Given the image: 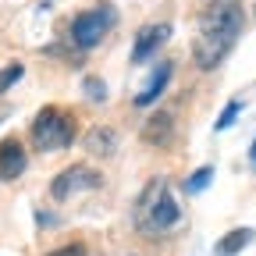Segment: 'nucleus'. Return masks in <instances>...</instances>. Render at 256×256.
I'll list each match as a JSON object with an SVG mask.
<instances>
[{
	"mask_svg": "<svg viewBox=\"0 0 256 256\" xmlns=\"http://www.w3.org/2000/svg\"><path fill=\"white\" fill-rule=\"evenodd\" d=\"M246 25V11L238 0H217V4L203 14L200 22V40L192 46V57L203 72H214L217 64L228 57V50L235 46L238 32Z\"/></svg>",
	"mask_w": 256,
	"mask_h": 256,
	"instance_id": "nucleus-1",
	"label": "nucleus"
},
{
	"mask_svg": "<svg viewBox=\"0 0 256 256\" xmlns=\"http://www.w3.org/2000/svg\"><path fill=\"white\" fill-rule=\"evenodd\" d=\"M136 228L142 235H164L168 228L178 224V203L171 196V188L164 178H153L136 200Z\"/></svg>",
	"mask_w": 256,
	"mask_h": 256,
	"instance_id": "nucleus-2",
	"label": "nucleus"
},
{
	"mask_svg": "<svg viewBox=\"0 0 256 256\" xmlns=\"http://www.w3.org/2000/svg\"><path fill=\"white\" fill-rule=\"evenodd\" d=\"M75 139V118L68 110L60 107H43L36 114V121H32V142H36V150H64L72 146Z\"/></svg>",
	"mask_w": 256,
	"mask_h": 256,
	"instance_id": "nucleus-3",
	"label": "nucleus"
},
{
	"mask_svg": "<svg viewBox=\"0 0 256 256\" xmlns=\"http://www.w3.org/2000/svg\"><path fill=\"white\" fill-rule=\"evenodd\" d=\"M114 25H118V11H114V8H92V11H82V14L72 22V43H75L78 50H92Z\"/></svg>",
	"mask_w": 256,
	"mask_h": 256,
	"instance_id": "nucleus-4",
	"label": "nucleus"
},
{
	"mask_svg": "<svg viewBox=\"0 0 256 256\" xmlns=\"http://www.w3.org/2000/svg\"><path fill=\"white\" fill-rule=\"evenodd\" d=\"M82 188H100V174H96L92 168H86V164H75V168L60 171L54 178L50 196L54 200H68V196H75V192H82Z\"/></svg>",
	"mask_w": 256,
	"mask_h": 256,
	"instance_id": "nucleus-5",
	"label": "nucleus"
},
{
	"mask_svg": "<svg viewBox=\"0 0 256 256\" xmlns=\"http://www.w3.org/2000/svg\"><path fill=\"white\" fill-rule=\"evenodd\" d=\"M168 36H171V25H146V28H139L136 46H132V64H142L153 50H160L168 43Z\"/></svg>",
	"mask_w": 256,
	"mask_h": 256,
	"instance_id": "nucleus-6",
	"label": "nucleus"
},
{
	"mask_svg": "<svg viewBox=\"0 0 256 256\" xmlns=\"http://www.w3.org/2000/svg\"><path fill=\"white\" fill-rule=\"evenodd\" d=\"M25 146L18 142V139H4L0 142V182H11V178H18L22 171H25Z\"/></svg>",
	"mask_w": 256,
	"mask_h": 256,
	"instance_id": "nucleus-7",
	"label": "nucleus"
},
{
	"mask_svg": "<svg viewBox=\"0 0 256 256\" xmlns=\"http://www.w3.org/2000/svg\"><path fill=\"white\" fill-rule=\"evenodd\" d=\"M168 82H171V60H160L156 68H153V78L146 82V89L136 92V107H150V104H156V100H160V92L168 89Z\"/></svg>",
	"mask_w": 256,
	"mask_h": 256,
	"instance_id": "nucleus-8",
	"label": "nucleus"
},
{
	"mask_svg": "<svg viewBox=\"0 0 256 256\" xmlns=\"http://www.w3.org/2000/svg\"><path fill=\"white\" fill-rule=\"evenodd\" d=\"M171 136H174V118H171L168 110L153 114V118L146 121V128H142V139H146L150 146H168Z\"/></svg>",
	"mask_w": 256,
	"mask_h": 256,
	"instance_id": "nucleus-9",
	"label": "nucleus"
},
{
	"mask_svg": "<svg viewBox=\"0 0 256 256\" xmlns=\"http://www.w3.org/2000/svg\"><path fill=\"white\" fill-rule=\"evenodd\" d=\"M249 238H252L249 228H235V232H228V235L214 246V252H217V256H235V252H242V249L249 246Z\"/></svg>",
	"mask_w": 256,
	"mask_h": 256,
	"instance_id": "nucleus-10",
	"label": "nucleus"
},
{
	"mask_svg": "<svg viewBox=\"0 0 256 256\" xmlns=\"http://www.w3.org/2000/svg\"><path fill=\"white\" fill-rule=\"evenodd\" d=\"M114 146H118V136L110 132V128H92L89 132V150L92 153H100V156H107V153H114Z\"/></svg>",
	"mask_w": 256,
	"mask_h": 256,
	"instance_id": "nucleus-11",
	"label": "nucleus"
},
{
	"mask_svg": "<svg viewBox=\"0 0 256 256\" xmlns=\"http://www.w3.org/2000/svg\"><path fill=\"white\" fill-rule=\"evenodd\" d=\"M210 178H214V168H200L196 174H188V182H185V192H192V196H196V192H203V188L210 185Z\"/></svg>",
	"mask_w": 256,
	"mask_h": 256,
	"instance_id": "nucleus-12",
	"label": "nucleus"
},
{
	"mask_svg": "<svg viewBox=\"0 0 256 256\" xmlns=\"http://www.w3.org/2000/svg\"><path fill=\"white\" fill-rule=\"evenodd\" d=\"M22 75H25V68H22L18 60H14V64H8V68L0 72V92H8V89H11V86H14Z\"/></svg>",
	"mask_w": 256,
	"mask_h": 256,
	"instance_id": "nucleus-13",
	"label": "nucleus"
},
{
	"mask_svg": "<svg viewBox=\"0 0 256 256\" xmlns=\"http://www.w3.org/2000/svg\"><path fill=\"white\" fill-rule=\"evenodd\" d=\"M82 86H86V92H89V100H92V104H104V100H107V86H104L100 78H92V75H89Z\"/></svg>",
	"mask_w": 256,
	"mask_h": 256,
	"instance_id": "nucleus-14",
	"label": "nucleus"
},
{
	"mask_svg": "<svg viewBox=\"0 0 256 256\" xmlns=\"http://www.w3.org/2000/svg\"><path fill=\"white\" fill-rule=\"evenodd\" d=\"M238 110H242V104H238V100H235V104H228V107L220 110V118H217V124H214V128H217V132H224V128H232V121L238 118Z\"/></svg>",
	"mask_w": 256,
	"mask_h": 256,
	"instance_id": "nucleus-15",
	"label": "nucleus"
},
{
	"mask_svg": "<svg viewBox=\"0 0 256 256\" xmlns=\"http://www.w3.org/2000/svg\"><path fill=\"white\" fill-rule=\"evenodd\" d=\"M50 256H86V246H82V242H75V246H60V249H54Z\"/></svg>",
	"mask_w": 256,
	"mask_h": 256,
	"instance_id": "nucleus-16",
	"label": "nucleus"
},
{
	"mask_svg": "<svg viewBox=\"0 0 256 256\" xmlns=\"http://www.w3.org/2000/svg\"><path fill=\"white\" fill-rule=\"evenodd\" d=\"M249 153H252V164H256V139H252V150H249Z\"/></svg>",
	"mask_w": 256,
	"mask_h": 256,
	"instance_id": "nucleus-17",
	"label": "nucleus"
}]
</instances>
